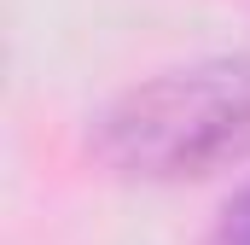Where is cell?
<instances>
[{
  "instance_id": "6da1fadb",
  "label": "cell",
  "mask_w": 250,
  "mask_h": 245,
  "mask_svg": "<svg viewBox=\"0 0 250 245\" xmlns=\"http://www.w3.org/2000/svg\"><path fill=\"white\" fill-rule=\"evenodd\" d=\"M93 158L128 181H198L250 158V59H204L117 94Z\"/></svg>"
},
{
  "instance_id": "7a4b0ae2",
  "label": "cell",
  "mask_w": 250,
  "mask_h": 245,
  "mask_svg": "<svg viewBox=\"0 0 250 245\" xmlns=\"http://www.w3.org/2000/svg\"><path fill=\"white\" fill-rule=\"evenodd\" d=\"M209 245H250V181L227 198V210H221V222H215Z\"/></svg>"
}]
</instances>
